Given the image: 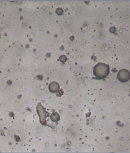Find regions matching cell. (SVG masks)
Segmentation results:
<instances>
[{"label": "cell", "mask_w": 130, "mask_h": 153, "mask_svg": "<svg viewBox=\"0 0 130 153\" xmlns=\"http://www.w3.org/2000/svg\"><path fill=\"white\" fill-rule=\"evenodd\" d=\"M109 73V66L105 63H98L94 68V74L99 79L104 78L108 76Z\"/></svg>", "instance_id": "6da1fadb"}, {"label": "cell", "mask_w": 130, "mask_h": 153, "mask_svg": "<svg viewBox=\"0 0 130 153\" xmlns=\"http://www.w3.org/2000/svg\"><path fill=\"white\" fill-rule=\"evenodd\" d=\"M118 78L121 82H128L130 79V74L129 72L126 69H122L119 71L118 73Z\"/></svg>", "instance_id": "7a4b0ae2"}, {"label": "cell", "mask_w": 130, "mask_h": 153, "mask_svg": "<svg viewBox=\"0 0 130 153\" xmlns=\"http://www.w3.org/2000/svg\"><path fill=\"white\" fill-rule=\"evenodd\" d=\"M37 111L38 113H41L42 116L40 117L41 122L43 125H45V123H46L45 118H46V113H47L45 111V109L42 106H40V107L38 106L37 108ZM41 114L39 115H40Z\"/></svg>", "instance_id": "3957f363"}, {"label": "cell", "mask_w": 130, "mask_h": 153, "mask_svg": "<svg viewBox=\"0 0 130 153\" xmlns=\"http://www.w3.org/2000/svg\"><path fill=\"white\" fill-rule=\"evenodd\" d=\"M59 85L56 82L51 83L49 85V90L52 92H56L59 90Z\"/></svg>", "instance_id": "277c9868"}, {"label": "cell", "mask_w": 130, "mask_h": 153, "mask_svg": "<svg viewBox=\"0 0 130 153\" xmlns=\"http://www.w3.org/2000/svg\"><path fill=\"white\" fill-rule=\"evenodd\" d=\"M51 118L52 121L54 122H57L60 119V116L56 112L52 114L51 115Z\"/></svg>", "instance_id": "5b68a950"}]
</instances>
